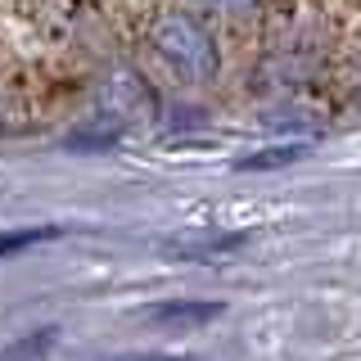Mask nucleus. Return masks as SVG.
<instances>
[{
    "mask_svg": "<svg viewBox=\"0 0 361 361\" xmlns=\"http://www.w3.org/2000/svg\"><path fill=\"white\" fill-rule=\"evenodd\" d=\"M149 45L158 50V59H163L180 82L199 86L212 77V37L208 27L185 14V9H167V14H158L154 32H149Z\"/></svg>",
    "mask_w": 361,
    "mask_h": 361,
    "instance_id": "f257e3e1",
    "label": "nucleus"
},
{
    "mask_svg": "<svg viewBox=\"0 0 361 361\" xmlns=\"http://www.w3.org/2000/svg\"><path fill=\"white\" fill-rule=\"evenodd\" d=\"M149 321H163V325H172V330H190V325H208V321H217L221 316V302H163V307H149L145 312Z\"/></svg>",
    "mask_w": 361,
    "mask_h": 361,
    "instance_id": "f03ea898",
    "label": "nucleus"
},
{
    "mask_svg": "<svg viewBox=\"0 0 361 361\" xmlns=\"http://www.w3.org/2000/svg\"><path fill=\"white\" fill-rule=\"evenodd\" d=\"M199 5L217 9V14H248V9H257V0H199Z\"/></svg>",
    "mask_w": 361,
    "mask_h": 361,
    "instance_id": "423d86ee",
    "label": "nucleus"
},
{
    "mask_svg": "<svg viewBox=\"0 0 361 361\" xmlns=\"http://www.w3.org/2000/svg\"><path fill=\"white\" fill-rule=\"evenodd\" d=\"M353 86H357V95H361V41H357V73H353Z\"/></svg>",
    "mask_w": 361,
    "mask_h": 361,
    "instance_id": "6e6552de",
    "label": "nucleus"
},
{
    "mask_svg": "<svg viewBox=\"0 0 361 361\" xmlns=\"http://www.w3.org/2000/svg\"><path fill=\"white\" fill-rule=\"evenodd\" d=\"M45 240H59V226H18V231H0V262L23 253V248H32V244H45Z\"/></svg>",
    "mask_w": 361,
    "mask_h": 361,
    "instance_id": "7ed1b4c3",
    "label": "nucleus"
},
{
    "mask_svg": "<svg viewBox=\"0 0 361 361\" xmlns=\"http://www.w3.org/2000/svg\"><path fill=\"white\" fill-rule=\"evenodd\" d=\"M54 334H59V330H50V325H45V330H37L32 338H18V343H9L5 353H0V361H37V357L50 353Z\"/></svg>",
    "mask_w": 361,
    "mask_h": 361,
    "instance_id": "20e7f679",
    "label": "nucleus"
},
{
    "mask_svg": "<svg viewBox=\"0 0 361 361\" xmlns=\"http://www.w3.org/2000/svg\"><path fill=\"white\" fill-rule=\"evenodd\" d=\"M127 361H185V357H158V353H145V357H127Z\"/></svg>",
    "mask_w": 361,
    "mask_h": 361,
    "instance_id": "0eeeda50",
    "label": "nucleus"
},
{
    "mask_svg": "<svg viewBox=\"0 0 361 361\" xmlns=\"http://www.w3.org/2000/svg\"><path fill=\"white\" fill-rule=\"evenodd\" d=\"M302 158V145H285V149H267V158H240V167L257 172V167H276V163H293Z\"/></svg>",
    "mask_w": 361,
    "mask_h": 361,
    "instance_id": "39448f33",
    "label": "nucleus"
}]
</instances>
